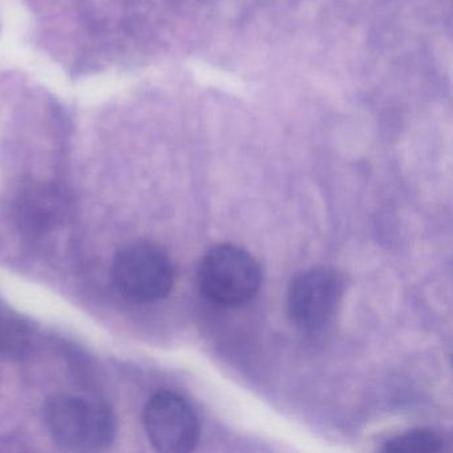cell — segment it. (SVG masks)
<instances>
[{"mask_svg":"<svg viewBox=\"0 0 453 453\" xmlns=\"http://www.w3.org/2000/svg\"><path fill=\"white\" fill-rule=\"evenodd\" d=\"M44 420L57 444L73 452L105 449L115 437V416L105 403L78 395L49 400Z\"/></svg>","mask_w":453,"mask_h":453,"instance_id":"obj_1","label":"cell"},{"mask_svg":"<svg viewBox=\"0 0 453 453\" xmlns=\"http://www.w3.org/2000/svg\"><path fill=\"white\" fill-rule=\"evenodd\" d=\"M201 293L219 306L237 307L253 301L261 288V269L253 256L234 245L206 253L197 273Z\"/></svg>","mask_w":453,"mask_h":453,"instance_id":"obj_2","label":"cell"},{"mask_svg":"<svg viewBox=\"0 0 453 453\" xmlns=\"http://www.w3.org/2000/svg\"><path fill=\"white\" fill-rule=\"evenodd\" d=\"M112 277L121 296L139 303H150L169 296L174 285V267L158 246L134 242L116 254Z\"/></svg>","mask_w":453,"mask_h":453,"instance_id":"obj_3","label":"cell"},{"mask_svg":"<svg viewBox=\"0 0 453 453\" xmlns=\"http://www.w3.org/2000/svg\"><path fill=\"white\" fill-rule=\"evenodd\" d=\"M343 296L341 275L327 267H314L294 278L288 288L291 322L303 331L322 330L333 320Z\"/></svg>","mask_w":453,"mask_h":453,"instance_id":"obj_4","label":"cell"},{"mask_svg":"<svg viewBox=\"0 0 453 453\" xmlns=\"http://www.w3.org/2000/svg\"><path fill=\"white\" fill-rule=\"evenodd\" d=\"M144 426L156 449L192 452L200 439V420L189 402L176 392L153 395L145 405Z\"/></svg>","mask_w":453,"mask_h":453,"instance_id":"obj_5","label":"cell"},{"mask_svg":"<svg viewBox=\"0 0 453 453\" xmlns=\"http://www.w3.org/2000/svg\"><path fill=\"white\" fill-rule=\"evenodd\" d=\"M441 437L429 429H413L384 442V452L434 453L442 449Z\"/></svg>","mask_w":453,"mask_h":453,"instance_id":"obj_6","label":"cell"},{"mask_svg":"<svg viewBox=\"0 0 453 453\" xmlns=\"http://www.w3.org/2000/svg\"><path fill=\"white\" fill-rule=\"evenodd\" d=\"M27 346V336L22 325L10 318L0 317V355L15 357Z\"/></svg>","mask_w":453,"mask_h":453,"instance_id":"obj_7","label":"cell"}]
</instances>
